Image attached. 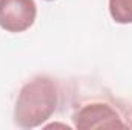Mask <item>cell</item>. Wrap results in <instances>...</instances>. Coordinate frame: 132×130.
<instances>
[{
  "label": "cell",
  "mask_w": 132,
  "mask_h": 130,
  "mask_svg": "<svg viewBox=\"0 0 132 130\" xmlns=\"http://www.w3.org/2000/svg\"><path fill=\"white\" fill-rule=\"evenodd\" d=\"M59 89L52 78L35 77L22 89L14 107V121L23 129L42 126L55 112Z\"/></svg>",
  "instance_id": "1"
},
{
  "label": "cell",
  "mask_w": 132,
  "mask_h": 130,
  "mask_svg": "<svg viewBox=\"0 0 132 130\" xmlns=\"http://www.w3.org/2000/svg\"><path fill=\"white\" fill-rule=\"evenodd\" d=\"M75 129H125L126 124L121 121L118 112L104 103H91L80 107L74 116Z\"/></svg>",
  "instance_id": "2"
},
{
  "label": "cell",
  "mask_w": 132,
  "mask_h": 130,
  "mask_svg": "<svg viewBox=\"0 0 132 130\" xmlns=\"http://www.w3.org/2000/svg\"><path fill=\"white\" fill-rule=\"evenodd\" d=\"M37 15L34 0H0V28L8 32H23L32 26Z\"/></svg>",
  "instance_id": "3"
},
{
  "label": "cell",
  "mask_w": 132,
  "mask_h": 130,
  "mask_svg": "<svg viewBox=\"0 0 132 130\" xmlns=\"http://www.w3.org/2000/svg\"><path fill=\"white\" fill-rule=\"evenodd\" d=\"M109 14L115 23H132V0H109Z\"/></svg>",
  "instance_id": "4"
},
{
  "label": "cell",
  "mask_w": 132,
  "mask_h": 130,
  "mask_svg": "<svg viewBox=\"0 0 132 130\" xmlns=\"http://www.w3.org/2000/svg\"><path fill=\"white\" fill-rule=\"evenodd\" d=\"M48 2H51V0H48Z\"/></svg>",
  "instance_id": "5"
},
{
  "label": "cell",
  "mask_w": 132,
  "mask_h": 130,
  "mask_svg": "<svg viewBox=\"0 0 132 130\" xmlns=\"http://www.w3.org/2000/svg\"><path fill=\"white\" fill-rule=\"evenodd\" d=\"M131 127H132V124H131Z\"/></svg>",
  "instance_id": "6"
}]
</instances>
